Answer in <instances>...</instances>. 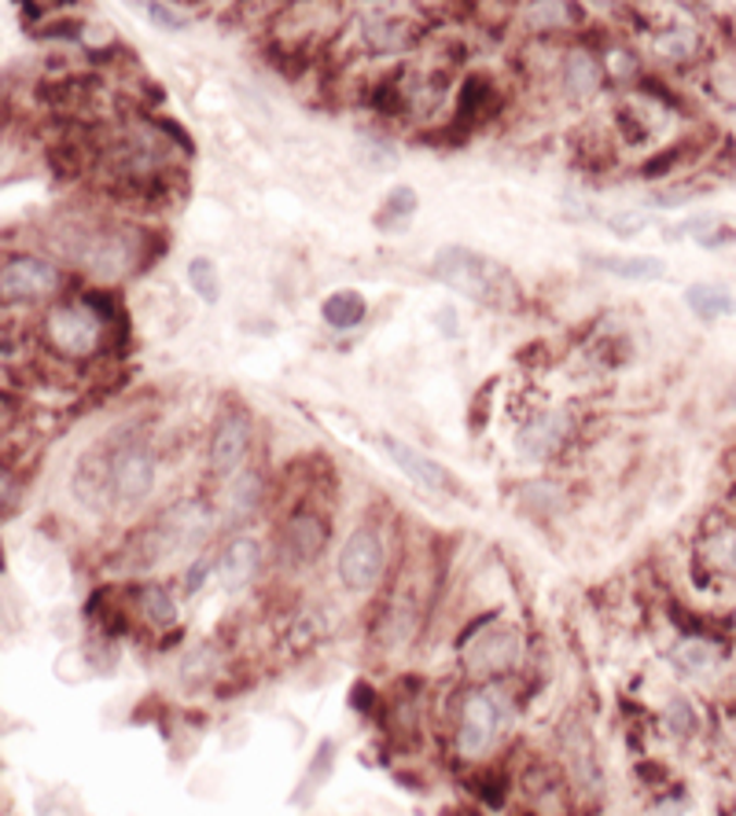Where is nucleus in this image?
<instances>
[{"label": "nucleus", "instance_id": "1", "mask_svg": "<svg viewBox=\"0 0 736 816\" xmlns=\"http://www.w3.org/2000/svg\"><path fill=\"white\" fill-rule=\"evenodd\" d=\"M428 272L442 287L457 290V295L471 298V302H479V306L516 302V280L508 276V269L471 247L445 243V247H439V255H434Z\"/></svg>", "mask_w": 736, "mask_h": 816}, {"label": "nucleus", "instance_id": "2", "mask_svg": "<svg viewBox=\"0 0 736 816\" xmlns=\"http://www.w3.org/2000/svg\"><path fill=\"white\" fill-rule=\"evenodd\" d=\"M100 327L103 320L89 302H66L48 313V338L71 357H89L100 346Z\"/></svg>", "mask_w": 736, "mask_h": 816}, {"label": "nucleus", "instance_id": "3", "mask_svg": "<svg viewBox=\"0 0 736 816\" xmlns=\"http://www.w3.org/2000/svg\"><path fill=\"white\" fill-rule=\"evenodd\" d=\"M380 449H383L387 460H391L405 479H413L416 485H420V490L439 493V497H457L461 493V482L453 479L439 460H431L428 453L413 449V445L391 438V434H380Z\"/></svg>", "mask_w": 736, "mask_h": 816}, {"label": "nucleus", "instance_id": "4", "mask_svg": "<svg viewBox=\"0 0 736 816\" xmlns=\"http://www.w3.org/2000/svg\"><path fill=\"white\" fill-rule=\"evenodd\" d=\"M383 574V541L376 530H354L351 537H346L343 552H339V578H343L346 589L361 592V589H372L376 581Z\"/></svg>", "mask_w": 736, "mask_h": 816}, {"label": "nucleus", "instance_id": "5", "mask_svg": "<svg viewBox=\"0 0 736 816\" xmlns=\"http://www.w3.org/2000/svg\"><path fill=\"white\" fill-rule=\"evenodd\" d=\"M501 728V710L498 698L490 692H471L461 706V728H457V751L464 757H479L487 754L493 740H498Z\"/></svg>", "mask_w": 736, "mask_h": 816}, {"label": "nucleus", "instance_id": "6", "mask_svg": "<svg viewBox=\"0 0 736 816\" xmlns=\"http://www.w3.org/2000/svg\"><path fill=\"white\" fill-rule=\"evenodd\" d=\"M114 460H119V453L103 449V445L77 460V468L71 474V493L77 497V504H85L89 511H100L103 500L114 497Z\"/></svg>", "mask_w": 736, "mask_h": 816}, {"label": "nucleus", "instance_id": "7", "mask_svg": "<svg viewBox=\"0 0 736 816\" xmlns=\"http://www.w3.org/2000/svg\"><path fill=\"white\" fill-rule=\"evenodd\" d=\"M155 490V456L140 445H130V449L119 453L114 460V500L122 508H133V504L148 500V493Z\"/></svg>", "mask_w": 736, "mask_h": 816}, {"label": "nucleus", "instance_id": "8", "mask_svg": "<svg viewBox=\"0 0 736 816\" xmlns=\"http://www.w3.org/2000/svg\"><path fill=\"white\" fill-rule=\"evenodd\" d=\"M0 284H4V298H37L60 287V269L45 258H8Z\"/></svg>", "mask_w": 736, "mask_h": 816}, {"label": "nucleus", "instance_id": "9", "mask_svg": "<svg viewBox=\"0 0 736 816\" xmlns=\"http://www.w3.org/2000/svg\"><path fill=\"white\" fill-rule=\"evenodd\" d=\"M247 449H250V420L240 412H229L218 423L214 438H210V468L218 474H236Z\"/></svg>", "mask_w": 736, "mask_h": 816}, {"label": "nucleus", "instance_id": "10", "mask_svg": "<svg viewBox=\"0 0 736 816\" xmlns=\"http://www.w3.org/2000/svg\"><path fill=\"white\" fill-rule=\"evenodd\" d=\"M571 431V416L567 412H545L538 416L535 423L523 426L519 434V453L530 456V460H545V456H552L560 449V442L567 438Z\"/></svg>", "mask_w": 736, "mask_h": 816}, {"label": "nucleus", "instance_id": "11", "mask_svg": "<svg viewBox=\"0 0 736 816\" xmlns=\"http://www.w3.org/2000/svg\"><path fill=\"white\" fill-rule=\"evenodd\" d=\"M586 261L600 272H612L618 280H663L666 261L655 255H586Z\"/></svg>", "mask_w": 736, "mask_h": 816}, {"label": "nucleus", "instance_id": "12", "mask_svg": "<svg viewBox=\"0 0 736 816\" xmlns=\"http://www.w3.org/2000/svg\"><path fill=\"white\" fill-rule=\"evenodd\" d=\"M258 570V544L250 537H236L218 556V578L225 589H244Z\"/></svg>", "mask_w": 736, "mask_h": 816}, {"label": "nucleus", "instance_id": "13", "mask_svg": "<svg viewBox=\"0 0 736 816\" xmlns=\"http://www.w3.org/2000/svg\"><path fill=\"white\" fill-rule=\"evenodd\" d=\"M519 658V636L516 633H493L482 636L476 647L468 651V663L479 669V673H501V669H512Z\"/></svg>", "mask_w": 736, "mask_h": 816}, {"label": "nucleus", "instance_id": "14", "mask_svg": "<svg viewBox=\"0 0 736 816\" xmlns=\"http://www.w3.org/2000/svg\"><path fill=\"white\" fill-rule=\"evenodd\" d=\"M600 82H604V71H600V63L593 55L586 52V48H575V52H567L564 60V89L571 100H589Z\"/></svg>", "mask_w": 736, "mask_h": 816}, {"label": "nucleus", "instance_id": "15", "mask_svg": "<svg viewBox=\"0 0 736 816\" xmlns=\"http://www.w3.org/2000/svg\"><path fill=\"white\" fill-rule=\"evenodd\" d=\"M685 306L692 309V317L707 320V324H711V320H719V317H733L736 313V298L719 284L685 287Z\"/></svg>", "mask_w": 736, "mask_h": 816}, {"label": "nucleus", "instance_id": "16", "mask_svg": "<svg viewBox=\"0 0 736 816\" xmlns=\"http://www.w3.org/2000/svg\"><path fill=\"white\" fill-rule=\"evenodd\" d=\"M321 317H324L328 327H335V332H351V327H357L368 317V306L357 290H335V295L324 298Z\"/></svg>", "mask_w": 736, "mask_h": 816}, {"label": "nucleus", "instance_id": "17", "mask_svg": "<svg viewBox=\"0 0 736 816\" xmlns=\"http://www.w3.org/2000/svg\"><path fill=\"white\" fill-rule=\"evenodd\" d=\"M365 41L376 48V52H398V48L413 45V30L405 18H383V15H368L361 23Z\"/></svg>", "mask_w": 736, "mask_h": 816}, {"label": "nucleus", "instance_id": "18", "mask_svg": "<svg viewBox=\"0 0 736 816\" xmlns=\"http://www.w3.org/2000/svg\"><path fill=\"white\" fill-rule=\"evenodd\" d=\"M284 541L298 559H317V552L324 548V527L317 519H309V515H298V519L287 522Z\"/></svg>", "mask_w": 736, "mask_h": 816}, {"label": "nucleus", "instance_id": "19", "mask_svg": "<svg viewBox=\"0 0 736 816\" xmlns=\"http://www.w3.org/2000/svg\"><path fill=\"white\" fill-rule=\"evenodd\" d=\"M682 228H685V236H689L692 243H700L703 250H722L736 239L729 221L714 218V213H700V218H692L689 225H682Z\"/></svg>", "mask_w": 736, "mask_h": 816}, {"label": "nucleus", "instance_id": "20", "mask_svg": "<svg viewBox=\"0 0 736 816\" xmlns=\"http://www.w3.org/2000/svg\"><path fill=\"white\" fill-rule=\"evenodd\" d=\"M671 663L677 669H685V673H707V669H714V663H719V651L700 636H685L682 644L671 651Z\"/></svg>", "mask_w": 736, "mask_h": 816}, {"label": "nucleus", "instance_id": "21", "mask_svg": "<svg viewBox=\"0 0 736 816\" xmlns=\"http://www.w3.org/2000/svg\"><path fill=\"white\" fill-rule=\"evenodd\" d=\"M416 207H420V199H416V188H409V184H398V188H394L391 196L383 199L380 213H376V228H380V232H394V225H402L405 218H413Z\"/></svg>", "mask_w": 736, "mask_h": 816}, {"label": "nucleus", "instance_id": "22", "mask_svg": "<svg viewBox=\"0 0 736 816\" xmlns=\"http://www.w3.org/2000/svg\"><path fill=\"white\" fill-rule=\"evenodd\" d=\"M188 284H192V295H199L203 306H218L221 302V276H218V265L214 258H192L188 261Z\"/></svg>", "mask_w": 736, "mask_h": 816}, {"label": "nucleus", "instance_id": "23", "mask_svg": "<svg viewBox=\"0 0 736 816\" xmlns=\"http://www.w3.org/2000/svg\"><path fill=\"white\" fill-rule=\"evenodd\" d=\"M140 607H144V615H148L155 626H173L177 621V604H173V596L170 592H162V589H144V596H140Z\"/></svg>", "mask_w": 736, "mask_h": 816}, {"label": "nucleus", "instance_id": "24", "mask_svg": "<svg viewBox=\"0 0 736 816\" xmlns=\"http://www.w3.org/2000/svg\"><path fill=\"white\" fill-rule=\"evenodd\" d=\"M487 100H490V85L487 77H468V82L461 85V119H476L479 111H487Z\"/></svg>", "mask_w": 736, "mask_h": 816}, {"label": "nucleus", "instance_id": "25", "mask_svg": "<svg viewBox=\"0 0 736 816\" xmlns=\"http://www.w3.org/2000/svg\"><path fill=\"white\" fill-rule=\"evenodd\" d=\"M655 48H660V55H671V60H682V55H692V48H696V34H692V26H674V30L660 34V41H655Z\"/></svg>", "mask_w": 736, "mask_h": 816}, {"label": "nucleus", "instance_id": "26", "mask_svg": "<svg viewBox=\"0 0 736 816\" xmlns=\"http://www.w3.org/2000/svg\"><path fill=\"white\" fill-rule=\"evenodd\" d=\"M711 562L719 570H725V574H736V530H725V533H719V537L711 541Z\"/></svg>", "mask_w": 736, "mask_h": 816}, {"label": "nucleus", "instance_id": "27", "mask_svg": "<svg viewBox=\"0 0 736 816\" xmlns=\"http://www.w3.org/2000/svg\"><path fill=\"white\" fill-rule=\"evenodd\" d=\"M144 15H148L159 30H184V26L192 23V18L184 15L181 8H173V4H148V8H144Z\"/></svg>", "mask_w": 736, "mask_h": 816}, {"label": "nucleus", "instance_id": "28", "mask_svg": "<svg viewBox=\"0 0 736 816\" xmlns=\"http://www.w3.org/2000/svg\"><path fill=\"white\" fill-rule=\"evenodd\" d=\"M229 497H232V508H236V515H247L258 500V479H255V474H240V482L232 485Z\"/></svg>", "mask_w": 736, "mask_h": 816}, {"label": "nucleus", "instance_id": "29", "mask_svg": "<svg viewBox=\"0 0 736 816\" xmlns=\"http://www.w3.org/2000/svg\"><path fill=\"white\" fill-rule=\"evenodd\" d=\"M666 725H671L677 735H689L696 732V710L685 698H674V703L666 706Z\"/></svg>", "mask_w": 736, "mask_h": 816}, {"label": "nucleus", "instance_id": "30", "mask_svg": "<svg viewBox=\"0 0 736 816\" xmlns=\"http://www.w3.org/2000/svg\"><path fill=\"white\" fill-rule=\"evenodd\" d=\"M696 196V188L692 184H677V188H663V191H655L652 199H648V207L652 210H674V207H685Z\"/></svg>", "mask_w": 736, "mask_h": 816}, {"label": "nucleus", "instance_id": "31", "mask_svg": "<svg viewBox=\"0 0 736 816\" xmlns=\"http://www.w3.org/2000/svg\"><path fill=\"white\" fill-rule=\"evenodd\" d=\"M645 225L648 221L641 218V213H612V218H608V228H612L618 239H634Z\"/></svg>", "mask_w": 736, "mask_h": 816}, {"label": "nucleus", "instance_id": "32", "mask_svg": "<svg viewBox=\"0 0 736 816\" xmlns=\"http://www.w3.org/2000/svg\"><path fill=\"white\" fill-rule=\"evenodd\" d=\"M682 154H685V148H671L666 154H655L652 162H645V166H641V177H660V173H671V166L682 159Z\"/></svg>", "mask_w": 736, "mask_h": 816}, {"label": "nucleus", "instance_id": "33", "mask_svg": "<svg viewBox=\"0 0 736 816\" xmlns=\"http://www.w3.org/2000/svg\"><path fill=\"white\" fill-rule=\"evenodd\" d=\"M328 754H332V743H321V754H317V769H314V772H306L303 791L314 794V791H317V783H321L324 776H328V765H332V757H328Z\"/></svg>", "mask_w": 736, "mask_h": 816}, {"label": "nucleus", "instance_id": "34", "mask_svg": "<svg viewBox=\"0 0 736 816\" xmlns=\"http://www.w3.org/2000/svg\"><path fill=\"white\" fill-rule=\"evenodd\" d=\"M210 570H218V559H214V556H199L196 567L188 570V581H184V589H188V592H199Z\"/></svg>", "mask_w": 736, "mask_h": 816}]
</instances>
